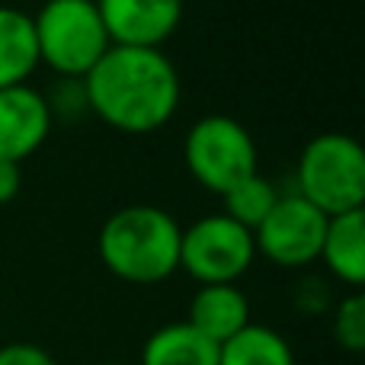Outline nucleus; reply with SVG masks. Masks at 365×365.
Instances as JSON below:
<instances>
[{"mask_svg":"<svg viewBox=\"0 0 365 365\" xmlns=\"http://www.w3.org/2000/svg\"><path fill=\"white\" fill-rule=\"evenodd\" d=\"M90 115L122 135H151L180 109V74L160 48L109 45L83 77Z\"/></svg>","mask_w":365,"mask_h":365,"instance_id":"1","label":"nucleus"},{"mask_svg":"<svg viewBox=\"0 0 365 365\" xmlns=\"http://www.w3.org/2000/svg\"><path fill=\"white\" fill-rule=\"evenodd\" d=\"M182 225L160 205H125L96 234L100 263L128 285H158L180 269Z\"/></svg>","mask_w":365,"mask_h":365,"instance_id":"2","label":"nucleus"},{"mask_svg":"<svg viewBox=\"0 0 365 365\" xmlns=\"http://www.w3.org/2000/svg\"><path fill=\"white\" fill-rule=\"evenodd\" d=\"M295 192L324 215L356 212L365 205V151L353 135L324 132L298 154Z\"/></svg>","mask_w":365,"mask_h":365,"instance_id":"3","label":"nucleus"},{"mask_svg":"<svg viewBox=\"0 0 365 365\" xmlns=\"http://www.w3.org/2000/svg\"><path fill=\"white\" fill-rule=\"evenodd\" d=\"M32 36L38 64L58 77H87L113 45L96 0H45L32 16Z\"/></svg>","mask_w":365,"mask_h":365,"instance_id":"4","label":"nucleus"},{"mask_svg":"<svg viewBox=\"0 0 365 365\" xmlns=\"http://www.w3.org/2000/svg\"><path fill=\"white\" fill-rule=\"evenodd\" d=\"M182 160L192 180L215 195H225L240 180L259 173L253 135L247 132L244 122L221 113L202 115L189 125L182 141Z\"/></svg>","mask_w":365,"mask_h":365,"instance_id":"5","label":"nucleus"},{"mask_svg":"<svg viewBox=\"0 0 365 365\" xmlns=\"http://www.w3.org/2000/svg\"><path fill=\"white\" fill-rule=\"evenodd\" d=\"M257 259L253 231L225 212L202 215L180 234V269L199 285L237 282Z\"/></svg>","mask_w":365,"mask_h":365,"instance_id":"6","label":"nucleus"},{"mask_svg":"<svg viewBox=\"0 0 365 365\" xmlns=\"http://www.w3.org/2000/svg\"><path fill=\"white\" fill-rule=\"evenodd\" d=\"M324 231L327 215L298 192H285L276 199L272 212L253 227L257 257L269 259L279 269H304L321 257Z\"/></svg>","mask_w":365,"mask_h":365,"instance_id":"7","label":"nucleus"},{"mask_svg":"<svg viewBox=\"0 0 365 365\" xmlns=\"http://www.w3.org/2000/svg\"><path fill=\"white\" fill-rule=\"evenodd\" d=\"M113 45L160 48L182 23V0H96Z\"/></svg>","mask_w":365,"mask_h":365,"instance_id":"8","label":"nucleus"},{"mask_svg":"<svg viewBox=\"0 0 365 365\" xmlns=\"http://www.w3.org/2000/svg\"><path fill=\"white\" fill-rule=\"evenodd\" d=\"M55 119L45 93L29 83L0 90V160L23 164L48 141Z\"/></svg>","mask_w":365,"mask_h":365,"instance_id":"9","label":"nucleus"},{"mask_svg":"<svg viewBox=\"0 0 365 365\" xmlns=\"http://www.w3.org/2000/svg\"><path fill=\"white\" fill-rule=\"evenodd\" d=\"M186 324L212 343H225L227 336H234L250 324V302L237 282L199 285L195 295L189 298Z\"/></svg>","mask_w":365,"mask_h":365,"instance_id":"10","label":"nucleus"},{"mask_svg":"<svg viewBox=\"0 0 365 365\" xmlns=\"http://www.w3.org/2000/svg\"><path fill=\"white\" fill-rule=\"evenodd\" d=\"M321 259L334 279H340L349 292H359L365 285V212L330 215L324 231Z\"/></svg>","mask_w":365,"mask_h":365,"instance_id":"11","label":"nucleus"},{"mask_svg":"<svg viewBox=\"0 0 365 365\" xmlns=\"http://www.w3.org/2000/svg\"><path fill=\"white\" fill-rule=\"evenodd\" d=\"M138 365H218V343L202 336L186 321H173L145 340Z\"/></svg>","mask_w":365,"mask_h":365,"instance_id":"12","label":"nucleus"},{"mask_svg":"<svg viewBox=\"0 0 365 365\" xmlns=\"http://www.w3.org/2000/svg\"><path fill=\"white\" fill-rule=\"evenodd\" d=\"M38 68L32 16L16 6L0 4V90L29 83Z\"/></svg>","mask_w":365,"mask_h":365,"instance_id":"13","label":"nucleus"},{"mask_svg":"<svg viewBox=\"0 0 365 365\" xmlns=\"http://www.w3.org/2000/svg\"><path fill=\"white\" fill-rule=\"evenodd\" d=\"M218 365H295L292 343L266 324H247L218 343Z\"/></svg>","mask_w":365,"mask_h":365,"instance_id":"14","label":"nucleus"},{"mask_svg":"<svg viewBox=\"0 0 365 365\" xmlns=\"http://www.w3.org/2000/svg\"><path fill=\"white\" fill-rule=\"evenodd\" d=\"M279 195L282 192L276 189V182L266 180L263 173H253V177L240 180L237 186H231L225 195H221V205H225L221 212H225L227 218H234L237 225H244L253 231V227L272 212Z\"/></svg>","mask_w":365,"mask_h":365,"instance_id":"15","label":"nucleus"},{"mask_svg":"<svg viewBox=\"0 0 365 365\" xmlns=\"http://www.w3.org/2000/svg\"><path fill=\"white\" fill-rule=\"evenodd\" d=\"M334 340L346 353H362L365 349V295L362 292H349L346 298H340L334 308Z\"/></svg>","mask_w":365,"mask_h":365,"instance_id":"16","label":"nucleus"},{"mask_svg":"<svg viewBox=\"0 0 365 365\" xmlns=\"http://www.w3.org/2000/svg\"><path fill=\"white\" fill-rule=\"evenodd\" d=\"M45 103H48L55 122H71V119H77V115L90 113L83 77H58L51 93H45Z\"/></svg>","mask_w":365,"mask_h":365,"instance_id":"17","label":"nucleus"},{"mask_svg":"<svg viewBox=\"0 0 365 365\" xmlns=\"http://www.w3.org/2000/svg\"><path fill=\"white\" fill-rule=\"evenodd\" d=\"M0 365H58V359L36 343H6L0 346Z\"/></svg>","mask_w":365,"mask_h":365,"instance_id":"18","label":"nucleus"},{"mask_svg":"<svg viewBox=\"0 0 365 365\" xmlns=\"http://www.w3.org/2000/svg\"><path fill=\"white\" fill-rule=\"evenodd\" d=\"M23 189V170L13 160H0V205H10Z\"/></svg>","mask_w":365,"mask_h":365,"instance_id":"19","label":"nucleus"},{"mask_svg":"<svg viewBox=\"0 0 365 365\" xmlns=\"http://www.w3.org/2000/svg\"><path fill=\"white\" fill-rule=\"evenodd\" d=\"M93 365H128V362H93Z\"/></svg>","mask_w":365,"mask_h":365,"instance_id":"20","label":"nucleus"}]
</instances>
